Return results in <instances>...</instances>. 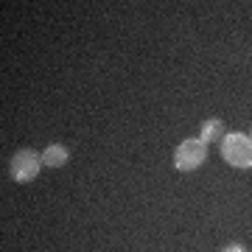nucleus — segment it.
<instances>
[{
	"mask_svg": "<svg viewBox=\"0 0 252 252\" xmlns=\"http://www.w3.org/2000/svg\"><path fill=\"white\" fill-rule=\"evenodd\" d=\"M221 157L233 168H252V137L244 132H230L221 140Z\"/></svg>",
	"mask_w": 252,
	"mask_h": 252,
	"instance_id": "f257e3e1",
	"label": "nucleus"
},
{
	"mask_svg": "<svg viewBox=\"0 0 252 252\" xmlns=\"http://www.w3.org/2000/svg\"><path fill=\"white\" fill-rule=\"evenodd\" d=\"M67 160H70V149L64 143H51L42 152V165H48V168H62Z\"/></svg>",
	"mask_w": 252,
	"mask_h": 252,
	"instance_id": "39448f33",
	"label": "nucleus"
},
{
	"mask_svg": "<svg viewBox=\"0 0 252 252\" xmlns=\"http://www.w3.org/2000/svg\"><path fill=\"white\" fill-rule=\"evenodd\" d=\"M224 135H227V126L221 118H207L205 124H202V129H199V140L202 143H216V140L221 143Z\"/></svg>",
	"mask_w": 252,
	"mask_h": 252,
	"instance_id": "20e7f679",
	"label": "nucleus"
},
{
	"mask_svg": "<svg viewBox=\"0 0 252 252\" xmlns=\"http://www.w3.org/2000/svg\"><path fill=\"white\" fill-rule=\"evenodd\" d=\"M207 160V143H202L199 137H188V140H182L177 149H174V165H177V171H196L202 168Z\"/></svg>",
	"mask_w": 252,
	"mask_h": 252,
	"instance_id": "f03ea898",
	"label": "nucleus"
},
{
	"mask_svg": "<svg viewBox=\"0 0 252 252\" xmlns=\"http://www.w3.org/2000/svg\"><path fill=\"white\" fill-rule=\"evenodd\" d=\"M250 137H252V132H250Z\"/></svg>",
	"mask_w": 252,
	"mask_h": 252,
	"instance_id": "0eeeda50",
	"label": "nucleus"
},
{
	"mask_svg": "<svg viewBox=\"0 0 252 252\" xmlns=\"http://www.w3.org/2000/svg\"><path fill=\"white\" fill-rule=\"evenodd\" d=\"M42 168V154L34 149H20L9 160V177L14 182H31L36 180V174Z\"/></svg>",
	"mask_w": 252,
	"mask_h": 252,
	"instance_id": "7ed1b4c3",
	"label": "nucleus"
},
{
	"mask_svg": "<svg viewBox=\"0 0 252 252\" xmlns=\"http://www.w3.org/2000/svg\"><path fill=\"white\" fill-rule=\"evenodd\" d=\"M221 252H247V247H244V244H227Z\"/></svg>",
	"mask_w": 252,
	"mask_h": 252,
	"instance_id": "423d86ee",
	"label": "nucleus"
}]
</instances>
